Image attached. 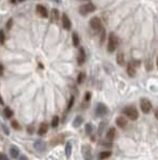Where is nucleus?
I'll return each instance as SVG.
<instances>
[{"instance_id":"f257e3e1","label":"nucleus","mask_w":158,"mask_h":160,"mask_svg":"<svg viewBox=\"0 0 158 160\" xmlns=\"http://www.w3.org/2000/svg\"><path fill=\"white\" fill-rule=\"evenodd\" d=\"M118 43H120L118 38L114 34H110V36H109V41H108V52L109 53H113L115 49H117Z\"/></svg>"},{"instance_id":"f03ea898","label":"nucleus","mask_w":158,"mask_h":160,"mask_svg":"<svg viewBox=\"0 0 158 160\" xmlns=\"http://www.w3.org/2000/svg\"><path fill=\"white\" fill-rule=\"evenodd\" d=\"M124 113L130 120H137L139 117V113L134 107H127L124 109Z\"/></svg>"},{"instance_id":"7ed1b4c3","label":"nucleus","mask_w":158,"mask_h":160,"mask_svg":"<svg viewBox=\"0 0 158 160\" xmlns=\"http://www.w3.org/2000/svg\"><path fill=\"white\" fill-rule=\"evenodd\" d=\"M89 25H91V27L93 29L95 30V31H98V32H100L101 30L103 29V25H102V22L99 17H93L91 20H89Z\"/></svg>"},{"instance_id":"20e7f679","label":"nucleus","mask_w":158,"mask_h":160,"mask_svg":"<svg viewBox=\"0 0 158 160\" xmlns=\"http://www.w3.org/2000/svg\"><path fill=\"white\" fill-rule=\"evenodd\" d=\"M96 10V5H94L93 3H86V5H82L79 9V12L81 13V15H87L94 12Z\"/></svg>"},{"instance_id":"39448f33","label":"nucleus","mask_w":158,"mask_h":160,"mask_svg":"<svg viewBox=\"0 0 158 160\" xmlns=\"http://www.w3.org/2000/svg\"><path fill=\"white\" fill-rule=\"evenodd\" d=\"M95 112H96V115L98 117H103L109 113V109H108V107H106L105 104H103V103H98Z\"/></svg>"},{"instance_id":"423d86ee","label":"nucleus","mask_w":158,"mask_h":160,"mask_svg":"<svg viewBox=\"0 0 158 160\" xmlns=\"http://www.w3.org/2000/svg\"><path fill=\"white\" fill-rule=\"evenodd\" d=\"M140 107H141V110H142L144 114H149L151 110H152V103L147 99L142 98L141 101H140Z\"/></svg>"},{"instance_id":"0eeeda50","label":"nucleus","mask_w":158,"mask_h":160,"mask_svg":"<svg viewBox=\"0 0 158 160\" xmlns=\"http://www.w3.org/2000/svg\"><path fill=\"white\" fill-rule=\"evenodd\" d=\"M82 154L84 160H91V147L89 145L82 146Z\"/></svg>"},{"instance_id":"6e6552de","label":"nucleus","mask_w":158,"mask_h":160,"mask_svg":"<svg viewBox=\"0 0 158 160\" xmlns=\"http://www.w3.org/2000/svg\"><path fill=\"white\" fill-rule=\"evenodd\" d=\"M34 149L37 150V151H39V153H43L44 150L46 149V144H45L44 141L37 140L34 143Z\"/></svg>"},{"instance_id":"1a4fd4ad","label":"nucleus","mask_w":158,"mask_h":160,"mask_svg":"<svg viewBox=\"0 0 158 160\" xmlns=\"http://www.w3.org/2000/svg\"><path fill=\"white\" fill-rule=\"evenodd\" d=\"M85 61H86V53L83 47H80L79 55H77V63H79V66H82V65H84Z\"/></svg>"},{"instance_id":"9d476101","label":"nucleus","mask_w":158,"mask_h":160,"mask_svg":"<svg viewBox=\"0 0 158 160\" xmlns=\"http://www.w3.org/2000/svg\"><path fill=\"white\" fill-rule=\"evenodd\" d=\"M36 11H37V13H38L41 17H43V18H46L48 17V12L46 10V8L42 5H38L36 7Z\"/></svg>"},{"instance_id":"9b49d317","label":"nucleus","mask_w":158,"mask_h":160,"mask_svg":"<svg viewBox=\"0 0 158 160\" xmlns=\"http://www.w3.org/2000/svg\"><path fill=\"white\" fill-rule=\"evenodd\" d=\"M61 23H62V27L66 30H70L71 28V20L68 17V15L66 13H63L61 16Z\"/></svg>"},{"instance_id":"f8f14e48","label":"nucleus","mask_w":158,"mask_h":160,"mask_svg":"<svg viewBox=\"0 0 158 160\" xmlns=\"http://www.w3.org/2000/svg\"><path fill=\"white\" fill-rule=\"evenodd\" d=\"M48 130V126L46 122H42L38 129V134L39 136H44Z\"/></svg>"},{"instance_id":"ddd939ff","label":"nucleus","mask_w":158,"mask_h":160,"mask_svg":"<svg viewBox=\"0 0 158 160\" xmlns=\"http://www.w3.org/2000/svg\"><path fill=\"white\" fill-rule=\"evenodd\" d=\"M10 155H11V157L13 158V159H16L17 157H19V149L17 146L13 145L11 148H10Z\"/></svg>"},{"instance_id":"4468645a","label":"nucleus","mask_w":158,"mask_h":160,"mask_svg":"<svg viewBox=\"0 0 158 160\" xmlns=\"http://www.w3.org/2000/svg\"><path fill=\"white\" fill-rule=\"evenodd\" d=\"M127 73H128V75H129L130 78H134L136 76V67H134L131 63H128V66H127Z\"/></svg>"},{"instance_id":"2eb2a0df","label":"nucleus","mask_w":158,"mask_h":160,"mask_svg":"<svg viewBox=\"0 0 158 160\" xmlns=\"http://www.w3.org/2000/svg\"><path fill=\"white\" fill-rule=\"evenodd\" d=\"M115 136H116V130H115V128H110L109 131L106 132V140L113 141Z\"/></svg>"},{"instance_id":"dca6fc26","label":"nucleus","mask_w":158,"mask_h":160,"mask_svg":"<svg viewBox=\"0 0 158 160\" xmlns=\"http://www.w3.org/2000/svg\"><path fill=\"white\" fill-rule=\"evenodd\" d=\"M59 20V11L57 9H53L51 12V20L53 23H56Z\"/></svg>"},{"instance_id":"f3484780","label":"nucleus","mask_w":158,"mask_h":160,"mask_svg":"<svg viewBox=\"0 0 158 160\" xmlns=\"http://www.w3.org/2000/svg\"><path fill=\"white\" fill-rule=\"evenodd\" d=\"M116 124H117V126L120 127V128H124L126 127L127 125V120H126V118L125 117H117V119H116Z\"/></svg>"},{"instance_id":"a211bd4d","label":"nucleus","mask_w":158,"mask_h":160,"mask_svg":"<svg viewBox=\"0 0 158 160\" xmlns=\"http://www.w3.org/2000/svg\"><path fill=\"white\" fill-rule=\"evenodd\" d=\"M116 61H117V63H118L120 66H124L125 65V55H124V53L120 52V53L117 54V56H116Z\"/></svg>"},{"instance_id":"6ab92c4d","label":"nucleus","mask_w":158,"mask_h":160,"mask_svg":"<svg viewBox=\"0 0 158 160\" xmlns=\"http://www.w3.org/2000/svg\"><path fill=\"white\" fill-rule=\"evenodd\" d=\"M82 122H83V117L81 115H77L75 118H74V120H73V127L74 128H77V127H80L82 125Z\"/></svg>"},{"instance_id":"aec40b11","label":"nucleus","mask_w":158,"mask_h":160,"mask_svg":"<svg viewBox=\"0 0 158 160\" xmlns=\"http://www.w3.org/2000/svg\"><path fill=\"white\" fill-rule=\"evenodd\" d=\"M3 115H5V118H11L13 116V111L9 107H5V110H3Z\"/></svg>"},{"instance_id":"412c9836","label":"nucleus","mask_w":158,"mask_h":160,"mask_svg":"<svg viewBox=\"0 0 158 160\" xmlns=\"http://www.w3.org/2000/svg\"><path fill=\"white\" fill-rule=\"evenodd\" d=\"M85 78H86V74H85V72H80L79 73V75H77V84H83L84 81H85Z\"/></svg>"},{"instance_id":"4be33fe9","label":"nucleus","mask_w":158,"mask_h":160,"mask_svg":"<svg viewBox=\"0 0 158 160\" xmlns=\"http://www.w3.org/2000/svg\"><path fill=\"white\" fill-rule=\"evenodd\" d=\"M72 43H73L74 46H79V44H80V38H79L77 32L72 34Z\"/></svg>"},{"instance_id":"5701e85b","label":"nucleus","mask_w":158,"mask_h":160,"mask_svg":"<svg viewBox=\"0 0 158 160\" xmlns=\"http://www.w3.org/2000/svg\"><path fill=\"white\" fill-rule=\"evenodd\" d=\"M111 155H112V153H111L110 150H106V151H101L100 154H99V159L103 160V159H105V158H109Z\"/></svg>"},{"instance_id":"b1692460","label":"nucleus","mask_w":158,"mask_h":160,"mask_svg":"<svg viewBox=\"0 0 158 160\" xmlns=\"http://www.w3.org/2000/svg\"><path fill=\"white\" fill-rule=\"evenodd\" d=\"M65 151H66V156H67V157H70V155H71V151H72V143H71V142H67Z\"/></svg>"},{"instance_id":"393cba45","label":"nucleus","mask_w":158,"mask_h":160,"mask_svg":"<svg viewBox=\"0 0 158 160\" xmlns=\"http://www.w3.org/2000/svg\"><path fill=\"white\" fill-rule=\"evenodd\" d=\"M58 124H59V117L57 115H55L52 118V127L53 128H56L58 126Z\"/></svg>"},{"instance_id":"a878e982","label":"nucleus","mask_w":158,"mask_h":160,"mask_svg":"<svg viewBox=\"0 0 158 160\" xmlns=\"http://www.w3.org/2000/svg\"><path fill=\"white\" fill-rule=\"evenodd\" d=\"M85 132H86L87 136H89L91 132H93V125L91 124H87L85 126Z\"/></svg>"},{"instance_id":"bb28decb","label":"nucleus","mask_w":158,"mask_h":160,"mask_svg":"<svg viewBox=\"0 0 158 160\" xmlns=\"http://www.w3.org/2000/svg\"><path fill=\"white\" fill-rule=\"evenodd\" d=\"M5 42V34L3 30H0V44L3 45Z\"/></svg>"},{"instance_id":"cd10ccee","label":"nucleus","mask_w":158,"mask_h":160,"mask_svg":"<svg viewBox=\"0 0 158 160\" xmlns=\"http://www.w3.org/2000/svg\"><path fill=\"white\" fill-rule=\"evenodd\" d=\"M73 103H74V97H73V96H71V98H70V100H69V103H68L67 111H69V110H71V107H73Z\"/></svg>"},{"instance_id":"c85d7f7f","label":"nucleus","mask_w":158,"mask_h":160,"mask_svg":"<svg viewBox=\"0 0 158 160\" xmlns=\"http://www.w3.org/2000/svg\"><path fill=\"white\" fill-rule=\"evenodd\" d=\"M11 124H12V127L14 128L15 130H19L20 129V126H19V124L17 122V120H12Z\"/></svg>"},{"instance_id":"c756f323","label":"nucleus","mask_w":158,"mask_h":160,"mask_svg":"<svg viewBox=\"0 0 158 160\" xmlns=\"http://www.w3.org/2000/svg\"><path fill=\"white\" fill-rule=\"evenodd\" d=\"M104 39H105V30H104V28H103V29L100 31V43L101 44L103 43Z\"/></svg>"},{"instance_id":"7c9ffc66","label":"nucleus","mask_w":158,"mask_h":160,"mask_svg":"<svg viewBox=\"0 0 158 160\" xmlns=\"http://www.w3.org/2000/svg\"><path fill=\"white\" fill-rule=\"evenodd\" d=\"M130 63H131L134 67H136V68H137V67H140L141 61H140V60H137V59H132V60L130 61Z\"/></svg>"},{"instance_id":"2f4dec72","label":"nucleus","mask_w":158,"mask_h":160,"mask_svg":"<svg viewBox=\"0 0 158 160\" xmlns=\"http://www.w3.org/2000/svg\"><path fill=\"white\" fill-rule=\"evenodd\" d=\"M1 127H2V130H3V132H5L7 136H9L10 134V130H9V128L5 126V125H3V124H1Z\"/></svg>"},{"instance_id":"473e14b6","label":"nucleus","mask_w":158,"mask_h":160,"mask_svg":"<svg viewBox=\"0 0 158 160\" xmlns=\"http://www.w3.org/2000/svg\"><path fill=\"white\" fill-rule=\"evenodd\" d=\"M12 25H13V18H10V20L7 22V29H8V30L11 29Z\"/></svg>"},{"instance_id":"72a5a7b5","label":"nucleus","mask_w":158,"mask_h":160,"mask_svg":"<svg viewBox=\"0 0 158 160\" xmlns=\"http://www.w3.org/2000/svg\"><path fill=\"white\" fill-rule=\"evenodd\" d=\"M91 93L88 92L85 93V98H84V100H85V102H88L89 100H91Z\"/></svg>"},{"instance_id":"f704fd0d","label":"nucleus","mask_w":158,"mask_h":160,"mask_svg":"<svg viewBox=\"0 0 158 160\" xmlns=\"http://www.w3.org/2000/svg\"><path fill=\"white\" fill-rule=\"evenodd\" d=\"M0 160H9L8 156L3 154V153H0Z\"/></svg>"},{"instance_id":"c9c22d12","label":"nucleus","mask_w":158,"mask_h":160,"mask_svg":"<svg viewBox=\"0 0 158 160\" xmlns=\"http://www.w3.org/2000/svg\"><path fill=\"white\" fill-rule=\"evenodd\" d=\"M2 74H3V66L0 63V78L2 76Z\"/></svg>"},{"instance_id":"e433bc0d","label":"nucleus","mask_w":158,"mask_h":160,"mask_svg":"<svg viewBox=\"0 0 158 160\" xmlns=\"http://www.w3.org/2000/svg\"><path fill=\"white\" fill-rule=\"evenodd\" d=\"M19 160H29V159H28V158H27V157H26L25 155H22V156H20V157L19 158Z\"/></svg>"},{"instance_id":"4c0bfd02","label":"nucleus","mask_w":158,"mask_h":160,"mask_svg":"<svg viewBox=\"0 0 158 160\" xmlns=\"http://www.w3.org/2000/svg\"><path fill=\"white\" fill-rule=\"evenodd\" d=\"M0 104H5V102H3V99L1 97V95H0Z\"/></svg>"},{"instance_id":"58836bf2","label":"nucleus","mask_w":158,"mask_h":160,"mask_svg":"<svg viewBox=\"0 0 158 160\" xmlns=\"http://www.w3.org/2000/svg\"><path fill=\"white\" fill-rule=\"evenodd\" d=\"M32 131H34V130H32V127H28V132H29V133H32Z\"/></svg>"},{"instance_id":"ea45409f","label":"nucleus","mask_w":158,"mask_h":160,"mask_svg":"<svg viewBox=\"0 0 158 160\" xmlns=\"http://www.w3.org/2000/svg\"><path fill=\"white\" fill-rule=\"evenodd\" d=\"M155 117H156V118L158 119V109L156 110V111H155Z\"/></svg>"},{"instance_id":"a19ab883","label":"nucleus","mask_w":158,"mask_h":160,"mask_svg":"<svg viewBox=\"0 0 158 160\" xmlns=\"http://www.w3.org/2000/svg\"><path fill=\"white\" fill-rule=\"evenodd\" d=\"M16 1H17V0H11V2H13V3H15Z\"/></svg>"},{"instance_id":"79ce46f5","label":"nucleus","mask_w":158,"mask_h":160,"mask_svg":"<svg viewBox=\"0 0 158 160\" xmlns=\"http://www.w3.org/2000/svg\"><path fill=\"white\" fill-rule=\"evenodd\" d=\"M156 65H157V68H158V57H157V59H156Z\"/></svg>"},{"instance_id":"37998d69","label":"nucleus","mask_w":158,"mask_h":160,"mask_svg":"<svg viewBox=\"0 0 158 160\" xmlns=\"http://www.w3.org/2000/svg\"><path fill=\"white\" fill-rule=\"evenodd\" d=\"M17 1H25V0H17Z\"/></svg>"}]
</instances>
